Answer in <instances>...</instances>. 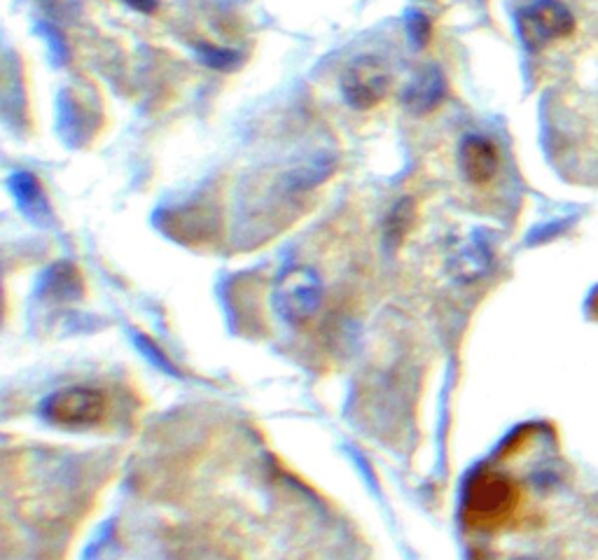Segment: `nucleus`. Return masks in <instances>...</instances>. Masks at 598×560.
Segmentation results:
<instances>
[{"label":"nucleus","mask_w":598,"mask_h":560,"mask_svg":"<svg viewBox=\"0 0 598 560\" xmlns=\"http://www.w3.org/2000/svg\"><path fill=\"white\" fill-rule=\"evenodd\" d=\"M41 293L52 299H75L83 295V278L73 264L59 262L43 276Z\"/></svg>","instance_id":"9"},{"label":"nucleus","mask_w":598,"mask_h":560,"mask_svg":"<svg viewBox=\"0 0 598 560\" xmlns=\"http://www.w3.org/2000/svg\"><path fill=\"white\" fill-rule=\"evenodd\" d=\"M137 343H139V349L145 353V358H148L150 362H154V364L160 366V370H164V372H168V374H176V370H173V364L164 358V353H162V351L157 349V345H154L150 339L137 337Z\"/></svg>","instance_id":"14"},{"label":"nucleus","mask_w":598,"mask_h":560,"mask_svg":"<svg viewBox=\"0 0 598 560\" xmlns=\"http://www.w3.org/2000/svg\"><path fill=\"white\" fill-rule=\"evenodd\" d=\"M489 266H491L489 245L481 243V241H472L468 248H463L460 253L452 260V274L458 281L470 283L479 276H485Z\"/></svg>","instance_id":"10"},{"label":"nucleus","mask_w":598,"mask_h":560,"mask_svg":"<svg viewBox=\"0 0 598 560\" xmlns=\"http://www.w3.org/2000/svg\"><path fill=\"white\" fill-rule=\"evenodd\" d=\"M124 3H127L131 10H139V12H143V14H150V12L157 10L160 0H124Z\"/></svg>","instance_id":"15"},{"label":"nucleus","mask_w":598,"mask_h":560,"mask_svg":"<svg viewBox=\"0 0 598 560\" xmlns=\"http://www.w3.org/2000/svg\"><path fill=\"white\" fill-rule=\"evenodd\" d=\"M197 52L202 54V59L210 66V68H218V70H225V68H235L239 64L241 56L237 52L231 50H220V47H214V45H199Z\"/></svg>","instance_id":"12"},{"label":"nucleus","mask_w":598,"mask_h":560,"mask_svg":"<svg viewBox=\"0 0 598 560\" xmlns=\"http://www.w3.org/2000/svg\"><path fill=\"white\" fill-rule=\"evenodd\" d=\"M407 31H410V41L418 47V50H423V47H426V43L431 41V22H428V17H423L421 12H412L410 14V22H407Z\"/></svg>","instance_id":"13"},{"label":"nucleus","mask_w":598,"mask_h":560,"mask_svg":"<svg viewBox=\"0 0 598 560\" xmlns=\"http://www.w3.org/2000/svg\"><path fill=\"white\" fill-rule=\"evenodd\" d=\"M414 220V206L410 199H402L393 210L389 220H385V239H389V243L398 245L404 234H407V229Z\"/></svg>","instance_id":"11"},{"label":"nucleus","mask_w":598,"mask_h":560,"mask_svg":"<svg viewBox=\"0 0 598 560\" xmlns=\"http://www.w3.org/2000/svg\"><path fill=\"white\" fill-rule=\"evenodd\" d=\"M460 168L472 185H487L496 178L500 157L496 145L485 136H468L460 143Z\"/></svg>","instance_id":"6"},{"label":"nucleus","mask_w":598,"mask_h":560,"mask_svg":"<svg viewBox=\"0 0 598 560\" xmlns=\"http://www.w3.org/2000/svg\"><path fill=\"white\" fill-rule=\"evenodd\" d=\"M106 395L94 388H64L43 402V416L59 428H91L106 416Z\"/></svg>","instance_id":"4"},{"label":"nucleus","mask_w":598,"mask_h":560,"mask_svg":"<svg viewBox=\"0 0 598 560\" xmlns=\"http://www.w3.org/2000/svg\"><path fill=\"white\" fill-rule=\"evenodd\" d=\"M517 29L529 50H543L554 41L568 37L575 29V19L558 0H537L517 14Z\"/></svg>","instance_id":"3"},{"label":"nucleus","mask_w":598,"mask_h":560,"mask_svg":"<svg viewBox=\"0 0 598 560\" xmlns=\"http://www.w3.org/2000/svg\"><path fill=\"white\" fill-rule=\"evenodd\" d=\"M323 299V283L314 268L295 266L285 272L274 289V306L279 316L291 322L302 325L308 318H314Z\"/></svg>","instance_id":"2"},{"label":"nucleus","mask_w":598,"mask_h":560,"mask_svg":"<svg viewBox=\"0 0 598 560\" xmlns=\"http://www.w3.org/2000/svg\"><path fill=\"white\" fill-rule=\"evenodd\" d=\"M445 75L439 73V68H426L418 73L416 80L410 85V89L404 91V108H407L412 114H426L439 106V101L445 99Z\"/></svg>","instance_id":"8"},{"label":"nucleus","mask_w":598,"mask_h":560,"mask_svg":"<svg viewBox=\"0 0 598 560\" xmlns=\"http://www.w3.org/2000/svg\"><path fill=\"white\" fill-rule=\"evenodd\" d=\"M391 89V73L377 56H358L341 75V94L356 110L379 106Z\"/></svg>","instance_id":"5"},{"label":"nucleus","mask_w":598,"mask_h":560,"mask_svg":"<svg viewBox=\"0 0 598 560\" xmlns=\"http://www.w3.org/2000/svg\"><path fill=\"white\" fill-rule=\"evenodd\" d=\"M517 486L512 481L493 470L477 472L466 488V507L468 524L477 528H491L498 524H505L517 507Z\"/></svg>","instance_id":"1"},{"label":"nucleus","mask_w":598,"mask_h":560,"mask_svg":"<svg viewBox=\"0 0 598 560\" xmlns=\"http://www.w3.org/2000/svg\"><path fill=\"white\" fill-rule=\"evenodd\" d=\"M10 189L14 195L17 206L22 208V212L31 222L41 224V227L52 224L50 201L45 197L43 185L37 183V178L33 176V173H26V171L14 173V176L10 178Z\"/></svg>","instance_id":"7"},{"label":"nucleus","mask_w":598,"mask_h":560,"mask_svg":"<svg viewBox=\"0 0 598 560\" xmlns=\"http://www.w3.org/2000/svg\"><path fill=\"white\" fill-rule=\"evenodd\" d=\"M517 560H535V558H517Z\"/></svg>","instance_id":"16"}]
</instances>
